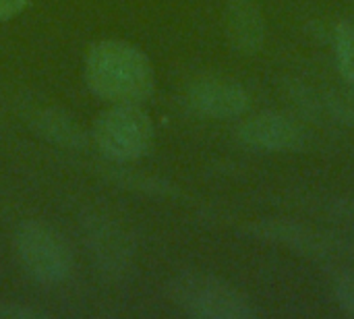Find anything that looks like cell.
<instances>
[{"instance_id":"cell-7","label":"cell","mask_w":354,"mask_h":319,"mask_svg":"<svg viewBox=\"0 0 354 319\" xmlns=\"http://www.w3.org/2000/svg\"><path fill=\"white\" fill-rule=\"evenodd\" d=\"M239 137L247 147L259 152H295L303 145L301 127L274 112H263L249 118L241 129Z\"/></svg>"},{"instance_id":"cell-12","label":"cell","mask_w":354,"mask_h":319,"mask_svg":"<svg viewBox=\"0 0 354 319\" xmlns=\"http://www.w3.org/2000/svg\"><path fill=\"white\" fill-rule=\"evenodd\" d=\"M324 108L336 122L354 127V83L344 91L324 93Z\"/></svg>"},{"instance_id":"cell-6","label":"cell","mask_w":354,"mask_h":319,"mask_svg":"<svg viewBox=\"0 0 354 319\" xmlns=\"http://www.w3.org/2000/svg\"><path fill=\"white\" fill-rule=\"evenodd\" d=\"M189 104L207 118H236L249 108L245 87L232 79L205 77L189 87Z\"/></svg>"},{"instance_id":"cell-1","label":"cell","mask_w":354,"mask_h":319,"mask_svg":"<svg viewBox=\"0 0 354 319\" xmlns=\"http://www.w3.org/2000/svg\"><path fill=\"white\" fill-rule=\"evenodd\" d=\"M85 83L112 104H141L153 93L156 77L149 58L124 39H104L85 58Z\"/></svg>"},{"instance_id":"cell-8","label":"cell","mask_w":354,"mask_h":319,"mask_svg":"<svg viewBox=\"0 0 354 319\" xmlns=\"http://www.w3.org/2000/svg\"><path fill=\"white\" fill-rule=\"evenodd\" d=\"M230 46L241 54H255L266 42V21L257 0H228L224 15Z\"/></svg>"},{"instance_id":"cell-4","label":"cell","mask_w":354,"mask_h":319,"mask_svg":"<svg viewBox=\"0 0 354 319\" xmlns=\"http://www.w3.org/2000/svg\"><path fill=\"white\" fill-rule=\"evenodd\" d=\"M15 249L27 274L44 284H58L73 270L66 241L44 222H23L15 233Z\"/></svg>"},{"instance_id":"cell-15","label":"cell","mask_w":354,"mask_h":319,"mask_svg":"<svg viewBox=\"0 0 354 319\" xmlns=\"http://www.w3.org/2000/svg\"><path fill=\"white\" fill-rule=\"evenodd\" d=\"M29 0H0V21H6L15 15H19Z\"/></svg>"},{"instance_id":"cell-11","label":"cell","mask_w":354,"mask_h":319,"mask_svg":"<svg viewBox=\"0 0 354 319\" xmlns=\"http://www.w3.org/2000/svg\"><path fill=\"white\" fill-rule=\"evenodd\" d=\"M336 52H338V69L342 77L354 83V25L340 23L336 27Z\"/></svg>"},{"instance_id":"cell-9","label":"cell","mask_w":354,"mask_h":319,"mask_svg":"<svg viewBox=\"0 0 354 319\" xmlns=\"http://www.w3.org/2000/svg\"><path fill=\"white\" fill-rule=\"evenodd\" d=\"M85 235L97 266L114 274L124 270L131 257V249L122 233L112 222L102 216H95L85 222Z\"/></svg>"},{"instance_id":"cell-14","label":"cell","mask_w":354,"mask_h":319,"mask_svg":"<svg viewBox=\"0 0 354 319\" xmlns=\"http://www.w3.org/2000/svg\"><path fill=\"white\" fill-rule=\"evenodd\" d=\"M328 214L344 224H353L354 226V197H342L336 199L334 203L328 206Z\"/></svg>"},{"instance_id":"cell-13","label":"cell","mask_w":354,"mask_h":319,"mask_svg":"<svg viewBox=\"0 0 354 319\" xmlns=\"http://www.w3.org/2000/svg\"><path fill=\"white\" fill-rule=\"evenodd\" d=\"M332 291H334V297H336L338 307H340L346 316L354 318V272L353 270H344V272H340V274L334 278Z\"/></svg>"},{"instance_id":"cell-3","label":"cell","mask_w":354,"mask_h":319,"mask_svg":"<svg viewBox=\"0 0 354 319\" xmlns=\"http://www.w3.org/2000/svg\"><path fill=\"white\" fill-rule=\"evenodd\" d=\"M93 139L106 158L129 162L149 152L153 125L139 104H114L95 118Z\"/></svg>"},{"instance_id":"cell-2","label":"cell","mask_w":354,"mask_h":319,"mask_svg":"<svg viewBox=\"0 0 354 319\" xmlns=\"http://www.w3.org/2000/svg\"><path fill=\"white\" fill-rule=\"evenodd\" d=\"M168 291L174 305L191 318L251 319L257 316L241 291L214 276L183 274L170 282Z\"/></svg>"},{"instance_id":"cell-5","label":"cell","mask_w":354,"mask_h":319,"mask_svg":"<svg viewBox=\"0 0 354 319\" xmlns=\"http://www.w3.org/2000/svg\"><path fill=\"white\" fill-rule=\"evenodd\" d=\"M247 233L257 241L280 245L307 257H330L338 251V245L328 235L292 220L268 218L247 226Z\"/></svg>"},{"instance_id":"cell-16","label":"cell","mask_w":354,"mask_h":319,"mask_svg":"<svg viewBox=\"0 0 354 319\" xmlns=\"http://www.w3.org/2000/svg\"><path fill=\"white\" fill-rule=\"evenodd\" d=\"M0 316H6V318H17V319H33V318H41L44 313L35 311V309H27V307H2L0 309Z\"/></svg>"},{"instance_id":"cell-10","label":"cell","mask_w":354,"mask_h":319,"mask_svg":"<svg viewBox=\"0 0 354 319\" xmlns=\"http://www.w3.org/2000/svg\"><path fill=\"white\" fill-rule=\"evenodd\" d=\"M35 127L44 139H50L64 147H81L85 143V135L81 133L77 122L58 110L39 112L35 116Z\"/></svg>"}]
</instances>
